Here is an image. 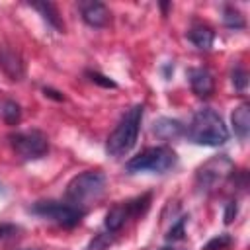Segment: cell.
Returning <instances> with one entry per match:
<instances>
[{"label":"cell","instance_id":"cell-20","mask_svg":"<svg viewBox=\"0 0 250 250\" xmlns=\"http://www.w3.org/2000/svg\"><path fill=\"white\" fill-rule=\"evenodd\" d=\"M186 223H188V217H180V219H178V221L168 229L166 240H170V242L184 240V236H186Z\"/></svg>","mask_w":250,"mask_h":250},{"label":"cell","instance_id":"cell-4","mask_svg":"<svg viewBox=\"0 0 250 250\" xmlns=\"http://www.w3.org/2000/svg\"><path fill=\"white\" fill-rule=\"evenodd\" d=\"M104 188H105V174L102 170H86L68 182L64 189V199L80 207L82 203L100 197L104 193Z\"/></svg>","mask_w":250,"mask_h":250},{"label":"cell","instance_id":"cell-12","mask_svg":"<svg viewBox=\"0 0 250 250\" xmlns=\"http://www.w3.org/2000/svg\"><path fill=\"white\" fill-rule=\"evenodd\" d=\"M152 131L156 137L164 139V141H170V139H178L186 133V127L178 121V119H172V117H160L158 121H154L152 125Z\"/></svg>","mask_w":250,"mask_h":250},{"label":"cell","instance_id":"cell-17","mask_svg":"<svg viewBox=\"0 0 250 250\" xmlns=\"http://www.w3.org/2000/svg\"><path fill=\"white\" fill-rule=\"evenodd\" d=\"M0 113H2V117H4V121H6L8 125H16V123L20 121V117H21L20 105H18L16 102H12V100H6V102L2 104Z\"/></svg>","mask_w":250,"mask_h":250},{"label":"cell","instance_id":"cell-15","mask_svg":"<svg viewBox=\"0 0 250 250\" xmlns=\"http://www.w3.org/2000/svg\"><path fill=\"white\" fill-rule=\"evenodd\" d=\"M29 6L33 10H37L43 16V20L49 25H53L57 31H64V23H62L61 14H59V10H57V6L53 2H29Z\"/></svg>","mask_w":250,"mask_h":250},{"label":"cell","instance_id":"cell-6","mask_svg":"<svg viewBox=\"0 0 250 250\" xmlns=\"http://www.w3.org/2000/svg\"><path fill=\"white\" fill-rule=\"evenodd\" d=\"M150 201H152V193L146 191V193H141L133 199H127V201H121L117 205H113L107 213H105V221H104V227L107 232H117L125 227V223L129 219H137V217H143L148 207H150Z\"/></svg>","mask_w":250,"mask_h":250},{"label":"cell","instance_id":"cell-16","mask_svg":"<svg viewBox=\"0 0 250 250\" xmlns=\"http://www.w3.org/2000/svg\"><path fill=\"white\" fill-rule=\"evenodd\" d=\"M223 23H225L229 29H242V27L246 25L244 16H242L236 8H232V6H225V8H223Z\"/></svg>","mask_w":250,"mask_h":250},{"label":"cell","instance_id":"cell-7","mask_svg":"<svg viewBox=\"0 0 250 250\" xmlns=\"http://www.w3.org/2000/svg\"><path fill=\"white\" fill-rule=\"evenodd\" d=\"M8 141L16 154L23 160H37L49 152V139L45 133L31 129V131H16L8 135Z\"/></svg>","mask_w":250,"mask_h":250},{"label":"cell","instance_id":"cell-2","mask_svg":"<svg viewBox=\"0 0 250 250\" xmlns=\"http://www.w3.org/2000/svg\"><path fill=\"white\" fill-rule=\"evenodd\" d=\"M143 113L145 107L143 104H135L131 109H127L119 123L115 125V129L111 131V135L105 141V152L113 158L125 156L139 139V129H141V121H143Z\"/></svg>","mask_w":250,"mask_h":250},{"label":"cell","instance_id":"cell-25","mask_svg":"<svg viewBox=\"0 0 250 250\" xmlns=\"http://www.w3.org/2000/svg\"><path fill=\"white\" fill-rule=\"evenodd\" d=\"M43 94L49 96V98H53V100H57V102H62V94L57 92V90H53V88H43Z\"/></svg>","mask_w":250,"mask_h":250},{"label":"cell","instance_id":"cell-10","mask_svg":"<svg viewBox=\"0 0 250 250\" xmlns=\"http://www.w3.org/2000/svg\"><path fill=\"white\" fill-rule=\"evenodd\" d=\"M0 70L10 80H21L25 76V62L20 51L8 45H0Z\"/></svg>","mask_w":250,"mask_h":250},{"label":"cell","instance_id":"cell-3","mask_svg":"<svg viewBox=\"0 0 250 250\" xmlns=\"http://www.w3.org/2000/svg\"><path fill=\"white\" fill-rule=\"evenodd\" d=\"M178 162L176 152L166 146H148L145 150H141L137 156L129 158L125 164V172L127 174H139V172H156V174H164L170 168H174Z\"/></svg>","mask_w":250,"mask_h":250},{"label":"cell","instance_id":"cell-9","mask_svg":"<svg viewBox=\"0 0 250 250\" xmlns=\"http://www.w3.org/2000/svg\"><path fill=\"white\" fill-rule=\"evenodd\" d=\"M78 10L82 14L84 23H88L90 27H105L111 20L109 8L98 0H82L78 2Z\"/></svg>","mask_w":250,"mask_h":250},{"label":"cell","instance_id":"cell-11","mask_svg":"<svg viewBox=\"0 0 250 250\" xmlns=\"http://www.w3.org/2000/svg\"><path fill=\"white\" fill-rule=\"evenodd\" d=\"M188 80L191 86V92L197 98H211L215 92V82H213V74L203 68V66H195L188 70Z\"/></svg>","mask_w":250,"mask_h":250},{"label":"cell","instance_id":"cell-23","mask_svg":"<svg viewBox=\"0 0 250 250\" xmlns=\"http://www.w3.org/2000/svg\"><path fill=\"white\" fill-rule=\"evenodd\" d=\"M20 229L16 225H10V223H0V240H6V238H12L16 236Z\"/></svg>","mask_w":250,"mask_h":250},{"label":"cell","instance_id":"cell-21","mask_svg":"<svg viewBox=\"0 0 250 250\" xmlns=\"http://www.w3.org/2000/svg\"><path fill=\"white\" fill-rule=\"evenodd\" d=\"M230 80H232V86H234L238 92H244L246 86H248V74H246V70H244L240 64H236V66L232 68Z\"/></svg>","mask_w":250,"mask_h":250},{"label":"cell","instance_id":"cell-1","mask_svg":"<svg viewBox=\"0 0 250 250\" xmlns=\"http://www.w3.org/2000/svg\"><path fill=\"white\" fill-rule=\"evenodd\" d=\"M186 137L201 146H219L229 141V129L213 107H201L186 127Z\"/></svg>","mask_w":250,"mask_h":250},{"label":"cell","instance_id":"cell-13","mask_svg":"<svg viewBox=\"0 0 250 250\" xmlns=\"http://www.w3.org/2000/svg\"><path fill=\"white\" fill-rule=\"evenodd\" d=\"M188 39L197 47V49H211L213 47V41H215V33L211 27L203 25V23H195L189 31H188Z\"/></svg>","mask_w":250,"mask_h":250},{"label":"cell","instance_id":"cell-27","mask_svg":"<svg viewBox=\"0 0 250 250\" xmlns=\"http://www.w3.org/2000/svg\"><path fill=\"white\" fill-rule=\"evenodd\" d=\"M160 250H174V248H160Z\"/></svg>","mask_w":250,"mask_h":250},{"label":"cell","instance_id":"cell-24","mask_svg":"<svg viewBox=\"0 0 250 250\" xmlns=\"http://www.w3.org/2000/svg\"><path fill=\"white\" fill-rule=\"evenodd\" d=\"M236 211H238V205H236V201L232 199V201H229L227 205H225V215H223V219H225V223L229 225V223H232V219L236 217Z\"/></svg>","mask_w":250,"mask_h":250},{"label":"cell","instance_id":"cell-26","mask_svg":"<svg viewBox=\"0 0 250 250\" xmlns=\"http://www.w3.org/2000/svg\"><path fill=\"white\" fill-rule=\"evenodd\" d=\"M21 250H41V248H21Z\"/></svg>","mask_w":250,"mask_h":250},{"label":"cell","instance_id":"cell-22","mask_svg":"<svg viewBox=\"0 0 250 250\" xmlns=\"http://www.w3.org/2000/svg\"><path fill=\"white\" fill-rule=\"evenodd\" d=\"M86 76H88L94 84H98V86H102V88H117V82H113L111 78H107L105 74H102V72H98V70H88Z\"/></svg>","mask_w":250,"mask_h":250},{"label":"cell","instance_id":"cell-19","mask_svg":"<svg viewBox=\"0 0 250 250\" xmlns=\"http://www.w3.org/2000/svg\"><path fill=\"white\" fill-rule=\"evenodd\" d=\"M230 244H232V238H230V234L223 232V234H217V236H213V238H211L207 244H203V246H201V250H227Z\"/></svg>","mask_w":250,"mask_h":250},{"label":"cell","instance_id":"cell-14","mask_svg":"<svg viewBox=\"0 0 250 250\" xmlns=\"http://www.w3.org/2000/svg\"><path fill=\"white\" fill-rule=\"evenodd\" d=\"M232 129L236 133L238 139H246L250 133V105L248 104H240L234 111H232Z\"/></svg>","mask_w":250,"mask_h":250},{"label":"cell","instance_id":"cell-18","mask_svg":"<svg viewBox=\"0 0 250 250\" xmlns=\"http://www.w3.org/2000/svg\"><path fill=\"white\" fill-rule=\"evenodd\" d=\"M113 242V232H98L86 246V250H107Z\"/></svg>","mask_w":250,"mask_h":250},{"label":"cell","instance_id":"cell-8","mask_svg":"<svg viewBox=\"0 0 250 250\" xmlns=\"http://www.w3.org/2000/svg\"><path fill=\"white\" fill-rule=\"evenodd\" d=\"M232 170H234V164H232V160L227 154L213 156L211 160H207L203 166L197 168V172H195V184H197V188L201 191H209L217 184H221L227 176H230Z\"/></svg>","mask_w":250,"mask_h":250},{"label":"cell","instance_id":"cell-5","mask_svg":"<svg viewBox=\"0 0 250 250\" xmlns=\"http://www.w3.org/2000/svg\"><path fill=\"white\" fill-rule=\"evenodd\" d=\"M29 211L37 217L55 221L57 225L64 227V229H72L76 225H80V221L84 219V209L78 205H72L68 201H55V199H43V201H35Z\"/></svg>","mask_w":250,"mask_h":250}]
</instances>
